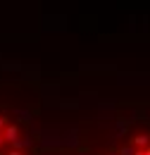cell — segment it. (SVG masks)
<instances>
[{"instance_id": "obj_4", "label": "cell", "mask_w": 150, "mask_h": 155, "mask_svg": "<svg viewBox=\"0 0 150 155\" xmlns=\"http://www.w3.org/2000/svg\"><path fill=\"white\" fill-rule=\"evenodd\" d=\"M7 155H24V153H21V150H10Z\"/></svg>"}, {"instance_id": "obj_1", "label": "cell", "mask_w": 150, "mask_h": 155, "mask_svg": "<svg viewBox=\"0 0 150 155\" xmlns=\"http://www.w3.org/2000/svg\"><path fill=\"white\" fill-rule=\"evenodd\" d=\"M5 141H10V143H17L19 141V129L17 127H15V124H7V127H5Z\"/></svg>"}, {"instance_id": "obj_2", "label": "cell", "mask_w": 150, "mask_h": 155, "mask_svg": "<svg viewBox=\"0 0 150 155\" xmlns=\"http://www.w3.org/2000/svg\"><path fill=\"white\" fill-rule=\"evenodd\" d=\"M133 143H136L138 148H143V146H148V136H136V138H133Z\"/></svg>"}, {"instance_id": "obj_3", "label": "cell", "mask_w": 150, "mask_h": 155, "mask_svg": "<svg viewBox=\"0 0 150 155\" xmlns=\"http://www.w3.org/2000/svg\"><path fill=\"white\" fill-rule=\"evenodd\" d=\"M2 127H7V117L0 115V129H2Z\"/></svg>"}]
</instances>
